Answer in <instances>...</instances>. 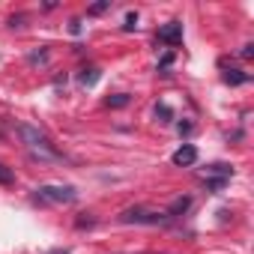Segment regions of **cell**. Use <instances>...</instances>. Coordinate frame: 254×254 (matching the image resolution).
Instances as JSON below:
<instances>
[{
	"label": "cell",
	"instance_id": "52a82bcc",
	"mask_svg": "<svg viewBox=\"0 0 254 254\" xmlns=\"http://www.w3.org/2000/svg\"><path fill=\"white\" fill-rule=\"evenodd\" d=\"M245 81H248V75H245L242 69H227V72H224V84H230V87L245 84Z\"/></svg>",
	"mask_w": 254,
	"mask_h": 254
},
{
	"label": "cell",
	"instance_id": "9c48e42d",
	"mask_svg": "<svg viewBox=\"0 0 254 254\" xmlns=\"http://www.w3.org/2000/svg\"><path fill=\"white\" fill-rule=\"evenodd\" d=\"M108 105H111V108H126V105H129V96H126V93H117V96L108 99Z\"/></svg>",
	"mask_w": 254,
	"mask_h": 254
},
{
	"label": "cell",
	"instance_id": "4fadbf2b",
	"mask_svg": "<svg viewBox=\"0 0 254 254\" xmlns=\"http://www.w3.org/2000/svg\"><path fill=\"white\" fill-rule=\"evenodd\" d=\"M48 254H69V251H66V248H51Z\"/></svg>",
	"mask_w": 254,
	"mask_h": 254
},
{
	"label": "cell",
	"instance_id": "7c38bea8",
	"mask_svg": "<svg viewBox=\"0 0 254 254\" xmlns=\"http://www.w3.org/2000/svg\"><path fill=\"white\" fill-rule=\"evenodd\" d=\"M242 57H245V60H248V57H254V45H251V42L242 48Z\"/></svg>",
	"mask_w": 254,
	"mask_h": 254
},
{
	"label": "cell",
	"instance_id": "30bf717a",
	"mask_svg": "<svg viewBox=\"0 0 254 254\" xmlns=\"http://www.w3.org/2000/svg\"><path fill=\"white\" fill-rule=\"evenodd\" d=\"M9 183H15V174L6 165H0V186H9Z\"/></svg>",
	"mask_w": 254,
	"mask_h": 254
},
{
	"label": "cell",
	"instance_id": "7a4b0ae2",
	"mask_svg": "<svg viewBox=\"0 0 254 254\" xmlns=\"http://www.w3.org/2000/svg\"><path fill=\"white\" fill-rule=\"evenodd\" d=\"M78 197V191L72 186H39L36 189V200L42 203H72Z\"/></svg>",
	"mask_w": 254,
	"mask_h": 254
},
{
	"label": "cell",
	"instance_id": "ba28073f",
	"mask_svg": "<svg viewBox=\"0 0 254 254\" xmlns=\"http://www.w3.org/2000/svg\"><path fill=\"white\" fill-rule=\"evenodd\" d=\"M96 81H99V69H84V72H81V84H84V87H93Z\"/></svg>",
	"mask_w": 254,
	"mask_h": 254
},
{
	"label": "cell",
	"instance_id": "5b68a950",
	"mask_svg": "<svg viewBox=\"0 0 254 254\" xmlns=\"http://www.w3.org/2000/svg\"><path fill=\"white\" fill-rule=\"evenodd\" d=\"M171 162H174L177 168H191V165L197 162V150H194L191 144H183V147L171 156Z\"/></svg>",
	"mask_w": 254,
	"mask_h": 254
},
{
	"label": "cell",
	"instance_id": "8fae6325",
	"mask_svg": "<svg viewBox=\"0 0 254 254\" xmlns=\"http://www.w3.org/2000/svg\"><path fill=\"white\" fill-rule=\"evenodd\" d=\"M138 27V12H129L126 15V24H123V30H135Z\"/></svg>",
	"mask_w": 254,
	"mask_h": 254
},
{
	"label": "cell",
	"instance_id": "3957f363",
	"mask_svg": "<svg viewBox=\"0 0 254 254\" xmlns=\"http://www.w3.org/2000/svg\"><path fill=\"white\" fill-rule=\"evenodd\" d=\"M120 221L123 224H159V221H165V212L147 209V206H135V209H126L120 215Z\"/></svg>",
	"mask_w": 254,
	"mask_h": 254
},
{
	"label": "cell",
	"instance_id": "6da1fadb",
	"mask_svg": "<svg viewBox=\"0 0 254 254\" xmlns=\"http://www.w3.org/2000/svg\"><path fill=\"white\" fill-rule=\"evenodd\" d=\"M18 138H21V144L30 150L33 159H42V162H54V159H60V153L51 147V141L45 138V132L33 129V126L21 123V126H18Z\"/></svg>",
	"mask_w": 254,
	"mask_h": 254
},
{
	"label": "cell",
	"instance_id": "277c9868",
	"mask_svg": "<svg viewBox=\"0 0 254 254\" xmlns=\"http://www.w3.org/2000/svg\"><path fill=\"white\" fill-rule=\"evenodd\" d=\"M159 42H165V45H180V42H183V24H180V21H171V24L159 27Z\"/></svg>",
	"mask_w": 254,
	"mask_h": 254
},
{
	"label": "cell",
	"instance_id": "8992f818",
	"mask_svg": "<svg viewBox=\"0 0 254 254\" xmlns=\"http://www.w3.org/2000/svg\"><path fill=\"white\" fill-rule=\"evenodd\" d=\"M189 203H191V197H177V200L165 209V218H177V215H183V212L189 209Z\"/></svg>",
	"mask_w": 254,
	"mask_h": 254
}]
</instances>
